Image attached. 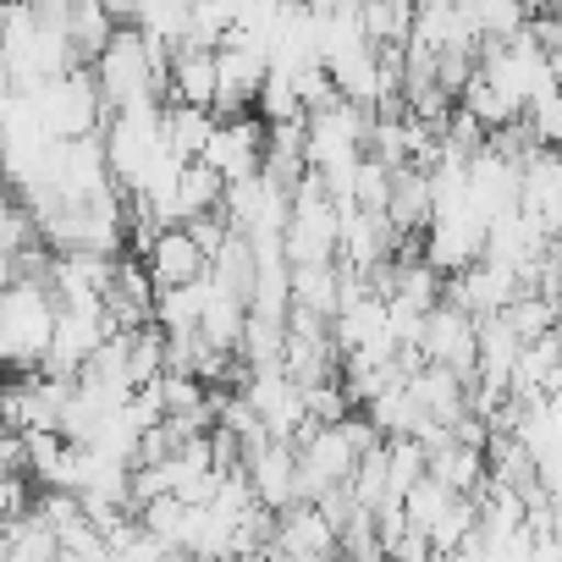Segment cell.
Masks as SVG:
<instances>
[{
    "instance_id": "obj_27",
    "label": "cell",
    "mask_w": 562,
    "mask_h": 562,
    "mask_svg": "<svg viewBox=\"0 0 562 562\" xmlns=\"http://www.w3.org/2000/svg\"><path fill=\"white\" fill-rule=\"evenodd\" d=\"M105 12L127 29V23H138V0H105Z\"/></svg>"
},
{
    "instance_id": "obj_18",
    "label": "cell",
    "mask_w": 562,
    "mask_h": 562,
    "mask_svg": "<svg viewBox=\"0 0 562 562\" xmlns=\"http://www.w3.org/2000/svg\"><path fill=\"white\" fill-rule=\"evenodd\" d=\"M105 540H111V562H171V546L155 529H144V518L116 524Z\"/></svg>"
},
{
    "instance_id": "obj_8",
    "label": "cell",
    "mask_w": 562,
    "mask_h": 562,
    "mask_svg": "<svg viewBox=\"0 0 562 562\" xmlns=\"http://www.w3.org/2000/svg\"><path fill=\"white\" fill-rule=\"evenodd\" d=\"M518 299H524V281H518V270L491 265V259H480V265H469V270H458V276L447 281V304L469 310L474 321L502 315V310H507V304H518Z\"/></svg>"
},
{
    "instance_id": "obj_29",
    "label": "cell",
    "mask_w": 562,
    "mask_h": 562,
    "mask_svg": "<svg viewBox=\"0 0 562 562\" xmlns=\"http://www.w3.org/2000/svg\"><path fill=\"white\" fill-rule=\"evenodd\" d=\"M243 562H288V557H281V551L270 546V551H254V557H243Z\"/></svg>"
},
{
    "instance_id": "obj_20",
    "label": "cell",
    "mask_w": 562,
    "mask_h": 562,
    "mask_svg": "<svg viewBox=\"0 0 562 562\" xmlns=\"http://www.w3.org/2000/svg\"><path fill=\"white\" fill-rule=\"evenodd\" d=\"M452 502H458V491H452L447 480H436V474H425V480H419V485L403 496V507H408V524H414V529H425V535H430V529H436V524L452 513Z\"/></svg>"
},
{
    "instance_id": "obj_23",
    "label": "cell",
    "mask_w": 562,
    "mask_h": 562,
    "mask_svg": "<svg viewBox=\"0 0 562 562\" xmlns=\"http://www.w3.org/2000/svg\"><path fill=\"white\" fill-rule=\"evenodd\" d=\"M386 452H392V496H408V491L430 474V452H425L414 436H397Z\"/></svg>"
},
{
    "instance_id": "obj_2",
    "label": "cell",
    "mask_w": 562,
    "mask_h": 562,
    "mask_svg": "<svg viewBox=\"0 0 562 562\" xmlns=\"http://www.w3.org/2000/svg\"><path fill=\"white\" fill-rule=\"evenodd\" d=\"M29 100H34V111H40L45 133H50V138H61V144L100 133V116L111 111V105H105V89H100V78H94L89 67H72V72H61V78L40 83Z\"/></svg>"
},
{
    "instance_id": "obj_16",
    "label": "cell",
    "mask_w": 562,
    "mask_h": 562,
    "mask_svg": "<svg viewBox=\"0 0 562 562\" xmlns=\"http://www.w3.org/2000/svg\"><path fill=\"white\" fill-rule=\"evenodd\" d=\"M364 414L375 419V430H381L386 441H397V436H419V430L430 425V414L419 408V397L408 392V381H403V386H386Z\"/></svg>"
},
{
    "instance_id": "obj_7",
    "label": "cell",
    "mask_w": 562,
    "mask_h": 562,
    "mask_svg": "<svg viewBox=\"0 0 562 562\" xmlns=\"http://www.w3.org/2000/svg\"><path fill=\"white\" fill-rule=\"evenodd\" d=\"M276 551L288 562H342V535L315 502H293L276 518Z\"/></svg>"
},
{
    "instance_id": "obj_15",
    "label": "cell",
    "mask_w": 562,
    "mask_h": 562,
    "mask_svg": "<svg viewBox=\"0 0 562 562\" xmlns=\"http://www.w3.org/2000/svg\"><path fill=\"white\" fill-rule=\"evenodd\" d=\"M430 474H436V480H447L458 496H474V491L491 480V458H485L480 447H463V441L452 436V441L430 447Z\"/></svg>"
},
{
    "instance_id": "obj_14",
    "label": "cell",
    "mask_w": 562,
    "mask_h": 562,
    "mask_svg": "<svg viewBox=\"0 0 562 562\" xmlns=\"http://www.w3.org/2000/svg\"><path fill=\"white\" fill-rule=\"evenodd\" d=\"M215 127H221V116H210L204 105H182V100L166 105V149H171L177 160H188V166L204 160Z\"/></svg>"
},
{
    "instance_id": "obj_11",
    "label": "cell",
    "mask_w": 562,
    "mask_h": 562,
    "mask_svg": "<svg viewBox=\"0 0 562 562\" xmlns=\"http://www.w3.org/2000/svg\"><path fill=\"white\" fill-rule=\"evenodd\" d=\"M171 100L215 111V100H221V50L182 45L177 61H171ZM171 100H166V105H171Z\"/></svg>"
},
{
    "instance_id": "obj_1",
    "label": "cell",
    "mask_w": 562,
    "mask_h": 562,
    "mask_svg": "<svg viewBox=\"0 0 562 562\" xmlns=\"http://www.w3.org/2000/svg\"><path fill=\"white\" fill-rule=\"evenodd\" d=\"M56 321H61V304L50 299V288H34V281H7V304H0V348H7V359L23 375L50 359Z\"/></svg>"
},
{
    "instance_id": "obj_26",
    "label": "cell",
    "mask_w": 562,
    "mask_h": 562,
    "mask_svg": "<svg viewBox=\"0 0 562 562\" xmlns=\"http://www.w3.org/2000/svg\"><path fill=\"white\" fill-rule=\"evenodd\" d=\"M529 116L540 122V138H546L551 149H562V94H557V100H546V105H540V111H529Z\"/></svg>"
},
{
    "instance_id": "obj_22",
    "label": "cell",
    "mask_w": 562,
    "mask_h": 562,
    "mask_svg": "<svg viewBox=\"0 0 562 562\" xmlns=\"http://www.w3.org/2000/svg\"><path fill=\"white\" fill-rule=\"evenodd\" d=\"M138 518H144V529H155L171 551H182V546H188V524H193V502H182V496H160V502H149Z\"/></svg>"
},
{
    "instance_id": "obj_17",
    "label": "cell",
    "mask_w": 562,
    "mask_h": 562,
    "mask_svg": "<svg viewBox=\"0 0 562 562\" xmlns=\"http://www.w3.org/2000/svg\"><path fill=\"white\" fill-rule=\"evenodd\" d=\"M254 116L259 122H304L310 111H304V94H299V72H281V67H270V78H265V89H259V105H254Z\"/></svg>"
},
{
    "instance_id": "obj_4",
    "label": "cell",
    "mask_w": 562,
    "mask_h": 562,
    "mask_svg": "<svg viewBox=\"0 0 562 562\" xmlns=\"http://www.w3.org/2000/svg\"><path fill=\"white\" fill-rule=\"evenodd\" d=\"M221 210L237 237H270V232H288V221H293V188H281L276 177L259 171L248 182H232Z\"/></svg>"
},
{
    "instance_id": "obj_25",
    "label": "cell",
    "mask_w": 562,
    "mask_h": 562,
    "mask_svg": "<svg viewBox=\"0 0 562 562\" xmlns=\"http://www.w3.org/2000/svg\"><path fill=\"white\" fill-rule=\"evenodd\" d=\"M392 177H397V171H392L386 160L364 155V160H359V193H353V204H359V210H386V204H392Z\"/></svg>"
},
{
    "instance_id": "obj_10",
    "label": "cell",
    "mask_w": 562,
    "mask_h": 562,
    "mask_svg": "<svg viewBox=\"0 0 562 562\" xmlns=\"http://www.w3.org/2000/svg\"><path fill=\"white\" fill-rule=\"evenodd\" d=\"M524 215L546 226V237H562V149H540L524 166Z\"/></svg>"
},
{
    "instance_id": "obj_19",
    "label": "cell",
    "mask_w": 562,
    "mask_h": 562,
    "mask_svg": "<svg viewBox=\"0 0 562 562\" xmlns=\"http://www.w3.org/2000/svg\"><path fill=\"white\" fill-rule=\"evenodd\" d=\"M458 105H463V111H474V116H480V122H485L491 133L524 116V105H518V100H507V94H502V89H496V83H491L485 72H474V83L463 89V100H458Z\"/></svg>"
},
{
    "instance_id": "obj_24",
    "label": "cell",
    "mask_w": 562,
    "mask_h": 562,
    "mask_svg": "<svg viewBox=\"0 0 562 562\" xmlns=\"http://www.w3.org/2000/svg\"><path fill=\"white\" fill-rule=\"evenodd\" d=\"M480 529V502L474 496H458L452 502V513L430 529V540H436V557H447V551H458V546H469V535Z\"/></svg>"
},
{
    "instance_id": "obj_5",
    "label": "cell",
    "mask_w": 562,
    "mask_h": 562,
    "mask_svg": "<svg viewBox=\"0 0 562 562\" xmlns=\"http://www.w3.org/2000/svg\"><path fill=\"white\" fill-rule=\"evenodd\" d=\"M485 243H491V221L469 204V210H452V215H436L430 232H425V259L441 270V276H458L469 265L485 259Z\"/></svg>"
},
{
    "instance_id": "obj_28",
    "label": "cell",
    "mask_w": 562,
    "mask_h": 562,
    "mask_svg": "<svg viewBox=\"0 0 562 562\" xmlns=\"http://www.w3.org/2000/svg\"><path fill=\"white\" fill-rule=\"evenodd\" d=\"M171 562H221V557H204V551H171Z\"/></svg>"
},
{
    "instance_id": "obj_21",
    "label": "cell",
    "mask_w": 562,
    "mask_h": 562,
    "mask_svg": "<svg viewBox=\"0 0 562 562\" xmlns=\"http://www.w3.org/2000/svg\"><path fill=\"white\" fill-rule=\"evenodd\" d=\"M502 315H507V326H513L524 342H540V337H551V331H557L562 304H551V299H540V293H524V299H518V304H507Z\"/></svg>"
},
{
    "instance_id": "obj_30",
    "label": "cell",
    "mask_w": 562,
    "mask_h": 562,
    "mask_svg": "<svg viewBox=\"0 0 562 562\" xmlns=\"http://www.w3.org/2000/svg\"><path fill=\"white\" fill-rule=\"evenodd\" d=\"M7 562H29V557H18V551H7Z\"/></svg>"
},
{
    "instance_id": "obj_9",
    "label": "cell",
    "mask_w": 562,
    "mask_h": 562,
    "mask_svg": "<svg viewBox=\"0 0 562 562\" xmlns=\"http://www.w3.org/2000/svg\"><path fill=\"white\" fill-rule=\"evenodd\" d=\"M149 276H155V288H188V281H204L210 276V254L193 243L188 226H166L149 248Z\"/></svg>"
},
{
    "instance_id": "obj_3",
    "label": "cell",
    "mask_w": 562,
    "mask_h": 562,
    "mask_svg": "<svg viewBox=\"0 0 562 562\" xmlns=\"http://www.w3.org/2000/svg\"><path fill=\"white\" fill-rule=\"evenodd\" d=\"M425 364H441V370H458L469 386L480 381V321L458 304H436L430 321H425V342H419Z\"/></svg>"
},
{
    "instance_id": "obj_6",
    "label": "cell",
    "mask_w": 562,
    "mask_h": 562,
    "mask_svg": "<svg viewBox=\"0 0 562 562\" xmlns=\"http://www.w3.org/2000/svg\"><path fill=\"white\" fill-rule=\"evenodd\" d=\"M265 149H270V122H259L254 111L248 116H226L204 149V166H215L226 182H248L265 171Z\"/></svg>"
},
{
    "instance_id": "obj_12",
    "label": "cell",
    "mask_w": 562,
    "mask_h": 562,
    "mask_svg": "<svg viewBox=\"0 0 562 562\" xmlns=\"http://www.w3.org/2000/svg\"><path fill=\"white\" fill-rule=\"evenodd\" d=\"M386 215H392V226H397L403 237L430 232V221H436V182H430V171H419V166H397Z\"/></svg>"
},
{
    "instance_id": "obj_13",
    "label": "cell",
    "mask_w": 562,
    "mask_h": 562,
    "mask_svg": "<svg viewBox=\"0 0 562 562\" xmlns=\"http://www.w3.org/2000/svg\"><path fill=\"white\" fill-rule=\"evenodd\" d=\"M293 310H310L321 321L342 315V259L337 265H293Z\"/></svg>"
}]
</instances>
